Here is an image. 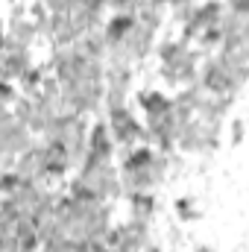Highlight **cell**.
<instances>
[{"label":"cell","mask_w":249,"mask_h":252,"mask_svg":"<svg viewBox=\"0 0 249 252\" xmlns=\"http://www.w3.org/2000/svg\"><path fill=\"white\" fill-rule=\"evenodd\" d=\"M126 196H129V217H135V220H153L156 217L158 202H156L153 190H135Z\"/></svg>","instance_id":"6da1fadb"},{"label":"cell","mask_w":249,"mask_h":252,"mask_svg":"<svg viewBox=\"0 0 249 252\" xmlns=\"http://www.w3.org/2000/svg\"><path fill=\"white\" fill-rule=\"evenodd\" d=\"M138 106L144 109V115L147 118H161V115H167L170 112V97H164L161 91H153V88H147V91H138Z\"/></svg>","instance_id":"7a4b0ae2"},{"label":"cell","mask_w":249,"mask_h":252,"mask_svg":"<svg viewBox=\"0 0 249 252\" xmlns=\"http://www.w3.org/2000/svg\"><path fill=\"white\" fill-rule=\"evenodd\" d=\"M176 214H179V220H185V223H190V220H196L199 217V211H196V205H193V199H176Z\"/></svg>","instance_id":"3957f363"},{"label":"cell","mask_w":249,"mask_h":252,"mask_svg":"<svg viewBox=\"0 0 249 252\" xmlns=\"http://www.w3.org/2000/svg\"><path fill=\"white\" fill-rule=\"evenodd\" d=\"M241 138H244V121H235L232 124V141L241 144Z\"/></svg>","instance_id":"277c9868"},{"label":"cell","mask_w":249,"mask_h":252,"mask_svg":"<svg viewBox=\"0 0 249 252\" xmlns=\"http://www.w3.org/2000/svg\"><path fill=\"white\" fill-rule=\"evenodd\" d=\"M193 252H211V250H208V247H196Z\"/></svg>","instance_id":"5b68a950"}]
</instances>
